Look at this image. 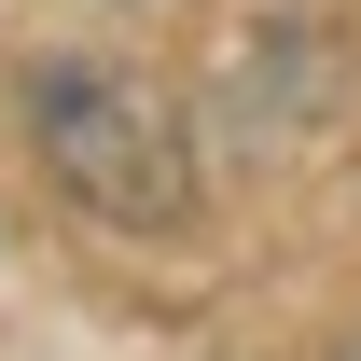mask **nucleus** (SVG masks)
Listing matches in <instances>:
<instances>
[{"label":"nucleus","instance_id":"obj_1","mask_svg":"<svg viewBox=\"0 0 361 361\" xmlns=\"http://www.w3.org/2000/svg\"><path fill=\"white\" fill-rule=\"evenodd\" d=\"M28 153L42 180L111 236H167L195 223V139H180V97L126 56H42L28 70Z\"/></svg>","mask_w":361,"mask_h":361}]
</instances>
